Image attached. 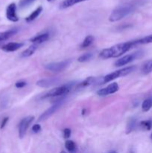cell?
<instances>
[{
  "instance_id": "cell-25",
  "label": "cell",
  "mask_w": 152,
  "mask_h": 153,
  "mask_svg": "<svg viewBox=\"0 0 152 153\" xmlns=\"http://www.w3.org/2000/svg\"><path fill=\"white\" fill-rule=\"evenodd\" d=\"M137 43L139 44H148V43H152V34L148 35L146 37H142L139 40H137Z\"/></svg>"
},
{
  "instance_id": "cell-20",
  "label": "cell",
  "mask_w": 152,
  "mask_h": 153,
  "mask_svg": "<svg viewBox=\"0 0 152 153\" xmlns=\"http://www.w3.org/2000/svg\"><path fill=\"white\" fill-rule=\"evenodd\" d=\"M136 126H137V120L134 119V118L130 120L126 127V134H130L131 131H134Z\"/></svg>"
},
{
  "instance_id": "cell-8",
  "label": "cell",
  "mask_w": 152,
  "mask_h": 153,
  "mask_svg": "<svg viewBox=\"0 0 152 153\" xmlns=\"http://www.w3.org/2000/svg\"><path fill=\"white\" fill-rule=\"evenodd\" d=\"M140 52H135V53L129 54V55H125L122 58H119L117 61L115 62V66L116 67H122L124 65L129 64V63L132 62L134 60L137 59V58L139 57Z\"/></svg>"
},
{
  "instance_id": "cell-29",
  "label": "cell",
  "mask_w": 152,
  "mask_h": 153,
  "mask_svg": "<svg viewBox=\"0 0 152 153\" xmlns=\"http://www.w3.org/2000/svg\"><path fill=\"white\" fill-rule=\"evenodd\" d=\"M32 131L34 133H38L41 131V126L39 124H34L32 126Z\"/></svg>"
},
{
  "instance_id": "cell-17",
  "label": "cell",
  "mask_w": 152,
  "mask_h": 153,
  "mask_svg": "<svg viewBox=\"0 0 152 153\" xmlns=\"http://www.w3.org/2000/svg\"><path fill=\"white\" fill-rule=\"evenodd\" d=\"M37 46H38L37 44H33L31 46H30L28 49H26L25 51L22 52L21 57H22V58H28V57L31 56L36 52V50L37 49Z\"/></svg>"
},
{
  "instance_id": "cell-5",
  "label": "cell",
  "mask_w": 152,
  "mask_h": 153,
  "mask_svg": "<svg viewBox=\"0 0 152 153\" xmlns=\"http://www.w3.org/2000/svg\"><path fill=\"white\" fill-rule=\"evenodd\" d=\"M70 63H71L70 60H65L60 62L49 63L45 66V68L52 72H61L66 70L69 67Z\"/></svg>"
},
{
  "instance_id": "cell-36",
  "label": "cell",
  "mask_w": 152,
  "mask_h": 153,
  "mask_svg": "<svg viewBox=\"0 0 152 153\" xmlns=\"http://www.w3.org/2000/svg\"></svg>"
},
{
  "instance_id": "cell-11",
  "label": "cell",
  "mask_w": 152,
  "mask_h": 153,
  "mask_svg": "<svg viewBox=\"0 0 152 153\" xmlns=\"http://www.w3.org/2000/svg\"><path fill=\"white\" fill-rule=\"evenodd\" d=\"M59 82V80L55 78H50V79H43L37 81V85L40 88H49L53 85H57Z\"/></svg>"
},
{
  "instance_id": "cell-35",
  "label": "cell",
  "mask_w": 152,
  "mask_h": 153,
  "mask_svg": "<svg viewBox=\"0 0 152 153\" xmlns=\"http://www.w3.org/2000/svg\"><path fill=\"white\" fill-rule=\"evenodd\" d=\"M47 1H52V0H47Z\"/></svg>"
},
{
  "instance_id": "cell-10",
  "label": "cell",
  "mask_w": 152,
  "mask_h": 153,
  "mask_svg": "<svg viewBox=\"0 0 152 153\" xmlns=\"http://www.w3.org/2000/svg\"><path fill=\"white\" fill-rule=\"evenodd\" d=\"M6 17L9 21L16 22L19 20L16 13V5L15 3H10L6 8Z\"/></svg>"
},
{
  "instance_id": "cell-28",
  "label": "cell",
  "mask_w": 152,
  "mask_h": 153,
  "mask_svg": "<svg viewBox=\"0 0 152 153\" xmlns=\"http://www.w3.org/2000/svg\"><path fill=\"white\" fill-rule=\"evenodd\" d=\"M27 83L25 81H19V82H16L15 84V86L17 88H22L25 86H26Z\"/></svg>"
},
{
  "instance_id": "cell-7",
  "label": "cell",
  "mask_w": 152,
  "mask_h": 153,
  "mask_svg": "<svg viewBox=\"0 0 152 153\" xmlns=\"http://www.w3.org/2000/svg\"><path fill=\"white\" fill-rule=\"evenodd\" d=\"M63 99H60V100H58L53 105H52L50 108H49L47 110L45 111L40 116L38 121L46 120L48 118L52 116V115L60 107H61V105H62L63 103Z\"/></svg>"
},
{
  "instance_id": "cell-4",
  "label": "cell",
  "mask_w": 152,
  "mask_h": 153,
  "mask_svg": "<svg viewBox=\"0 0 152 153\" xmlns=\"http://www.w3.org/2000/svg\"><path fill=\"white\" fill-rule=\"evenodd\" d=\"M72 88V85L68 84V85H63V86L58 87V88H53L50 90L46 95L43 96V98H52V97H61V96L66 95L70 91Z\"/></svg>"
},
{
  "instance_id": "cell-16",
  "label": "cell",
  "mask_w": 152,
  "mask_h": 153,
  "mask_svg": "<svg viewBox=\"0 0 152 153\" xmlns=\"http://www.w3.org/2000/svg\"><path fill=\"white\" fill-rule=\"evenodd\" d=\"M86 1V0H64L60 5V7L61 9H66L68 7H72V6L75 5L76 4L82 2V1Z\"/></svg>"
},
{
  "instance_id": "cell-27",
  "label": "cell",
  "mask_w": 152,
  "mask_h": 153,
  "mask_svg": "<svg viewBox=\"0 0 152 153\" xmlns=\"http://www.w3.org/2000/svg\"><path fill=\"white\" fill-rule=\"evenodd\" d=\"M35 1L36 0H19V6L20 8H24V7L29 6Z\"/></svg>"
},
{
  "instance_id": "cell-2",
  "label": "cell",
  "mask_w": 152,
  "mask_h": 153,
  "mask_svg": "<svg viewBox=\"0 0 152 153\" xmlns=\"http://www.w3.org/2000/svg\"><path fill=\"white\" fill-rule=\"evenodd\" d=\"M135 8V5L133 4L132 3L125 2L119 4L110 13V16H109V21L113 22L121 20L125 16L133 13Z\"/></svg>"
},
{
  "instance_id": "cell-12",
  "label": "cell",
  "mask_w": 152,
  "mask_h": 153,
  "mask_svg": "<svg viewBox=\"0 0 152 153\" xmlns=\"http://www.w3.org/2000/svg\"><path fill=\"white\" fill-rule=\"evenodd\" d=\"M24 45L23 43H16V42H10V43H7V44L1 46V49L4 52H15V51L18 50L22 47Z\"/></svg>"
},
{
  "instance_id": "cell-9",
  "label": "cell",
  "mask_w": 152,
  "mask_h": 153,
  "mask_svg": "<svg viewBox=\"0 0 152 153\" xmlns=\"http://www.w3.org/2000/svg\"><path fill=\"white\" fill-rule=\"evenodd\" d=\"M119 90V86L116 82H113V83L110 84L106 88L100 89L99 91H97V94L100 97H105V96L110 95V94H115Z\"/></svg>"
},
{
  "instance_id": "cell-26",
  "label": "cell",
  "mask_w": 152,
  "mask_h": 153,
  "mask_svg": "<svg viewBox=\"0 0 152 153\" xmlns=\"http://www.w3.org/2000/svg\"><path fill=\"white\" fill-rule=\"evenodd\" d=\"M139 124H140V126H141L143 129L149 131L152 127V120H143L142 121V122H140Z\"/></svg>"
},
{
  "instance_id": "cell-21",
  "label": "cell",
  "mask_w": 152,
  "mask_h": 153,
  "mask_svg": "<svg viewBox=\"0 0 152 153\" xmlns=\"http://www.w3.org/2000/svg\"><path fill=\"white\" fill-rule=\"evenodd\" d=\"M65 147L70 153H75L76 151V145L72 140H66L65 143Z\"/></svg>"
},
{
  "instance_id": "cell-34",
  "label": "cell",
  "mask_w": 152,
  "mask_h": 153,
  "mask_svg": "<svg viewBox=\"0 0 152 153\" xmlns=\"http://www.w3.org/2000/svg\"><path fill=\"white\" fill-rule=\"evenodd\" d=\"M151 140H152V134H151Z\"/></svg>"
},
{
  "instance_id": "cell-33",
  "label": "cell",
  "mask_w": 152,
  "mask_h": 153,
  "mask_svg": "<svg viewBox=\"0 0 152 153\" xmlns=\"http://www.w3.org/2000/svg\"><path fill=\"white\" fill-rule=\"evenodd\" d=\"M110 153H116V152H110Z\"/></svg>"
},
{
  "instance_id": "cell-3",
  "label": "cell",
  "mask_w": 152,
  "mask_h": 153,
  "mask_svg": "<svg viewBox=\"0 0 152 153\" xmlns=\"http://www.w3.org/2000/svg\"><path fill=\"white\" fill-rule=\"evenodd\" d=\"M135 69L136 67L134 66H131V67H125V68L121 69V70H116V71L113 72V73H109V74L102 77V84L110 82L111 81L114 80V79H118V78L128 76L130 73H133L135 70Z\"/></svg>"
},
{
  "instance_id": "cell-18",
  "label": "cell",
  "mask_w": 152,
  "mask_h": 153,
  "mask_svg": "<svg viewBox=\"0 0 152 153\" xmlns=\"http://www.w3.org/2000/svg\"><path fill=\"white\" fill-rule=\"evenodd\" d=\"M98 79L97 78L93 77V76H90V77L86 78L85 80H83V82L80 84L78 85V88H86V87L90 86V85H94L95 83H96Z\"/></svg>"
},
{
  "instance_id": "cell-14",
  "label": "cell",
  "mask_w": 152,
  "mask_h": 153,
  "mask_svg": "<svg viewBox=\"0 0 152 153\" xmlns=\"http://www.w3.org/2000/svg\"><path fill=\"white\" fill-rule=\"evenodd\" d=\"M49 33H43V34H38V35L32 37V38L30 40V41L32 42L34 44L38 45L39 43H43V42L48 40H49Z\"/></svg>"
},
{
  "instance_id": "cell-31",
  "label": "cell",
  "mask_w": 152,
  "mask_h": 153,
  "mask_svg": "<svg viewBox=\"0 0 152 153\" xmlns=\"http://www.w3.org/2000/svg\"><path fill=\"white\" fill-rule=\"evenodd\" d=\"M8 120H9L8 117H6L3 118V120H1V126H0V128H1V129H2V128H4V127H5V126L7 125Z\"/></svg>"
},
{
  "instance_id": "cell-30",
  "label": "cell",
  "mask_w": 152,
  "mask_h": 153,
  "mask_svg": "<svg viewBox=\"0 0 152 153\" xmlns=\"http://www.w3.org/2000/svg\"><path fill=\"white\" fill-rule=\"evenodd\" d=\"M63 132L64 138L67 139L69 138V137H70V136H71V130H70L69 128H65Z\"/></svg>"
},
{
  "instance_id": "cell-13",
  "label": "cell",
  "mask_w": 152,
  "mask_h": 153,
  "mask_svg": "<svg viewBox=\"0 0 152 153\" xmlns=\"http://www.w3.org/2000/svg\"><path fill=\"white\" fill-rule=\"evenodd\" d=\"M17 32L18 29H16V28H11V29L7 30V31L0 32V43L4 41V40H8L9 38L15 35Z\"/></svg>"
},
{
  "instance_id": "cell-24",
  "label": "cell",
  "mask_w": 152,
  "mask_h": 153,
  "mask_svg": "<svg viewBox=\"0 0 152 153\" xmlns=\"http://www.w3.org/2000/svg\"><path fill=\"white\" fill-rule=\"evenodd\" d=\"M93 57V54L91 53V52H89V53H85L83 55H80L78 58H77V61L78 62H86V61L91 60Z\"/></svg>"
},
{
  "instance_id": "cell-22",
  "label": "cell",
  "mask_w": 152,
  "mask_h": 153,
  "mask_svg": "<svg viewBox=\"0 0 152 153\" xmlns=\"http://www.w3.org/2000/svg\"><path fill=\"white\" fill-rule=\"evenodd\" d=\"M94 41V37L92 35H88L86 36V37H85V39L83 40V41L82 42L81 45H80V46H81L82 48H86L88 47V46H90L91 44H92V43H93Z\"/></svg>"
},
{
  "instance_id": "cell-15",
  "label": "cell",
  "mask_w": 152,
  "mask_h": 153,
  "mask_svg": "<svg viewBox=\"0 0 152 153\" xmlns=\"http://www.w3.org/2000/svg\"><path fill=\"white\" fill-rule=\"evenodd\" d=\"M42 11H43V7H42V6H39L36 10H34V11L29 15V16H28L25 18V21H26L27 22H32V21H34V19H36L38 17L39 15L41 13Z\"/></svg>"
},
{
  "instance_id": "cell-23",
  "label": "cell",
  "mask_w": 152,
  "mask_h": 153,
  "mask_svg": "<svg viewBox=\"0 0 152 153\" xmlns=\"http://www.w3.org/2000/svg\"><path fill=\"white\" fill-rule=\"evenodd\" d=\"M142 72L144 74H148V73L152 72V60L147 61L145 64L143 65L142 69Z\"/></svg>"
},
{
  "instance_id": "cell-1",
  "label": "cell",
  "mask_w": 152,
  "mask_h": 153,
  "mask_svg": "<svg viewBox=\"0 0 152 153\" xmlns=\"http://www.w3.org/2000/svg\"><path fill=\"white\" fill-rule=\"evenodd\" d=\"M138 45L137 40L134 41H128L125 43H119L115 46H111L107 49H104L100 52V58L103 59H108V58H118L123 55L124 53L129 51L135 46Z\"/></svg>"
},
{
  "instance_id": "cell-19",
  "label": "cell",
  "mask_w": 152,
  "mask_h": 153,
  "mask_svg": "<svg viewBox=\"0 0 152 153\" xmlns=\"http://www.w3.org/2000/svg\"><path fill=\"white\" fill-rule=\"evenodd\" d=\"M152 108V97L148 98L143 101L142 104V109L144 112H147Z\"/></svg>"
},
{
  "instance_id": "cell-32",
  "label": "cell",
  "mask_w": 152,
  "mask_h": 153,
  "mask_svg": "<svg viewBox=\"0 0 152 153\" xmlns=\"http://www.w3.org/2000/svg\"><path fill=\"white\" fill-rule=\"evenodd\" d=\"M61 153H66V152H64V151H61Z\"/></svg>"
},
{
  "instance_id": "cell-6",
  "label": "cell",
  "mask_w": 152,
  "mask_h": 153,
  "mask_svg": "<svg viewBox=\"0 0 152 153\" xmlns=\"http://www.w3.org/2000/svg\"><path fill=\"white\" fill-rule=\"evenodd\" d=\"M34 117L33 116H28L26 117L23 118L20 121L19 124V138L22 139L25 137V134L27 132L28 127L30 126L31 123L34 121Z\"/></svg>"
}]
</instances>
